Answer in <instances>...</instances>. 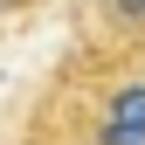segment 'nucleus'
<instances>
[{"instance_id":"f03ea898","label":"nucleus","mask_w":145,"mask_h":145,"mask_svg":"<svg viewBox=\"0 0 145 145\" xmlns=\"http://www.w3.org/2000/svg\"><path fill=\"white\" fill-rule=\"evenodd\" d=\"M7 7H21V0H0V14H7Z\"/></svg>"},{"instance_id":"f257e3e1","label":"nucleus","mask_w":145,"mask_h":145,"mask_svg":"<svg viewBox=\"0 0 145 145\" xmlns=\"http://www.w3.org/2000/svg\"><path fill=\"white\" fill-rule=\"evenodd\" d=\"M97 21L118 35V42L145 48V0H97Z\"/></svg>"}]
</instances>
